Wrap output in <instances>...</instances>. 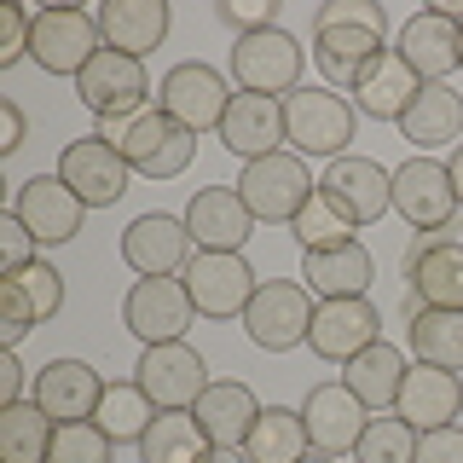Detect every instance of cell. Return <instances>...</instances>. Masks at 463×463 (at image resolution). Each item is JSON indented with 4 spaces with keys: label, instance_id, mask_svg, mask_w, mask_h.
<instances>
[{
    "label": "cell",
    "instance_id": "f6af8a7d",
    "mask_svg": "<svg viewBox=\"0 0 463 463\" xmlns=\"http://www.w3.org/2000/svg\"><path fill=\"white\" fill-rule=\"evenodd\" d=\"M0 70H12L18 58H29V41H35V12H24V6H6L0 12Z\"/></svg>",
    "mask_w": 463,
    "mask_h": 463
},
{
    "label": "cell",
    "instance_id": "816d5d0a",
    "mask_svg": "<svg viewBox=\"0 0 463 463\" xmlns=\"http://www.w3.org/2000/svg\"><path fill=\"white\" fill-rule=\"evenodd\" d=\"M203 463H250V458H243V446H214Z\"/></svg>",
    "mask_w": 463,
    "mask_h": 463
},
{
    "label": "cell",
    "instance_id": "d4e9b609",
    "mask_svg": "<svg viewBox=\"0 0 463 463\" xmlns=\"http://www.w3.org/2000/svg\"><path fill=\"white\" fill-rule=\"evenodd\" d=\"M284 99H260V93H238L221 122V145L232 156H243V163H255V156H272L284 145Z\"/></svg>",
    "mask_w": 463,
    "mask_h": 463
},
{
    "label": "cell",
    "instance_id": "7bdbcfd3",
    "mask_svg": "<svg viewBox=\"0 0 463 463\" xmlns=\"http://www.w3.org/2000/svg\"><path fill=\"white\" fill-rule=\"evenodd\" d=\"M29 260H35V232L6 209L0 214V279H6V272H24Z\"/></svg>",
    "mask_w": 463,
    "mask_h": 463
},
{
    "label": "cell",
    "instance_id": "44dd1931",
    "mask_svg": "<svg viewBox=\"0 0 463 463\" xmlns=\"http://www.w3.org/2000/svg\"><path fill=\"white\" fill-rule=\"evenodd\" d=\"M400 58L417 70L423 81H446L452 70H463V29L446 12H411L400 24Z\"/></svg>",
    "mask_w": 463,
    "mask_h": 463
},
{
    "label": "cell",
    "instance_id": "e0dca14e",
    "mask_svg": "<svg viewBox=\"0 0 463 463\" xmlns=\"http://www.w3.org/2000/svg\"><path fill=\"white\" fill-rule=\"evenodd\" d=\"M301 417H307L313 452H325V458H347L359 446V434H365V423H371L365 400L347 383H318L307 394V405H301Z\"/></svg>",
    "mask_w": 463,
    "mask_h": 463
},
{
    "label": "cell",
    "instance_id": "681fc988",
    "mask_svg": "<svg viewBox=\"0 0 463 463\" xmlns=\"http://www.w3.org/2000/svg\"><path fill=\"white\" fill-rule=\"evenodd\" d=\"M18 145H24V110L12 105V99H0V151L12 156Z\"/></svg>",
    "mask_w": 463,
    "mask_h": 463
},
{
    "label": "cell",
    "instance_id": "f35d334b",
    "mask_svg": "<svg viewBox=\"0 0 463 463\" xmlns=\"http://www.w3.org/2000/svg\"><path fill=\"white\" fill-rule=\"evenodd\" d=\"M110 452H116V440L99 423H58L47 463H110Z\"/></svg>",
    "mask_w": 463,
    "mask_h": 463
},
{
    "label": "cell",
    "instance_id": "2e32d148",
    "mask_svg": "<svg viewBox=\"0 0 463 463\" xmlns=\"http://www.w3.org/2000/svg\"><path fill=\"white\" fill-rule=\"evenodd\" d=\"M394 209L405 214L411 232H434L446 221H458V192H452V174L434 156H411V163L394 168Z\"/></svg>",
    "mask_w": 463,
    "mask_h": 463
},
{
    "label": "cell",
    "instance_id": "4316f807",
    "mask_svg": "<svg viewBox=\"0 0 463 463\" xmlns=\"http://www.w3.org/2000/svg\"><path fill=\"white\" fill-rule=\"evenodd\" d=\"M301 284L318 301L342 296H371V250L365 243H336V250H301Z\"/></svg>",
    "mask_w": 463,
    "mask_h": 463
},
{
    "label": "cell",
    "instance_id": "ba28073f",
    "mask_svg": "<svg viewBox=\"0 0 463 463\" xmlns=\"http://www.w3.org/2000/svg\"><path fill=\"white\" fill-rule=\"evenodd\" d=\"M134 383L145 388V400H151L156 411H192L214 376H209V365H203V354L192 342H156V347L139 354Z\"/></svg>",
    "mask_w": 463,
    "mask_h": 463
},
{
    "label": "cell",
    "instance_id": "5b68a950",
    "mask_svg": "<svg viewBox=\"0 0 463 463\" xmlns=\"http://www.w3.org/2000/svg\"><path fill=\"white\" fill-rule=\"evenodd\" d=\"M301 64H307V52L296 47V35L289 29H255V35H238L232 41V81L243 87V93H260V99H289L301 81Z\"/></svg>",
    "mask_w": 463,
    "mask_h": 463
},
{
    "label": "cell",
    "instance_id": "9a60e30c",
    "mask_svg": "<svg viewBox=\"0 0 463 463\" xmlns=\"http://www.w3.org/2000/svg\"><path fill=\"white\" fill-rule=\"evenodd\" d=\"M318 192L330 203H342L354 226H371V221H383V214L394 209V174L383 163H371V156H336V163H325Z\"/></svg>",
    "mask_w": 463,
    "mask_h": 463
},
{
    "label": "cell",
    "instance_id": "ac0fdd59",
    "mask_svg": "<svg viewBox=\"0 0 463 463\" xmlns=\"http://www.w3.org/2000/svg\"><path fill=\"white\" fill-rule=\"evenodd\" d=\"M29 400L52 417V423H87L105 400V376H99L87 359H52V365L35 371V388Z\"/></svg>",
    "mask_w": 463,
    "mask_h": 463
},
{
    "label": "cell",
    "instance_id": "f1b7e54d",
    "mask_svg": "<svg viewBox=\"0 0 463 463\" xmlns=\"http://www.w3.org/2000/svg\"><path fill=\"white\" fill-rule=\"evenodd\" d=\"M192 417L203 423V434H209V446H243L260 417V400L250 394V383H209L203 388V400L192 405Z\"/></svg>",
    "mask_w": 463,
    "mask_h": 463
},
{
    "label": "cell",
    "instance_id": "7c38bea8",
    "mask_svg": "<svg viewBox=\"0 0 463 463\" xmlns=\"http://www.w3.org/2000/svg\"><path fill=\"white\" fill-rule=\"evenodd\" d=\"M197 318L192 296L180 279H134V289L122 296V325L134 330L145 347L156 342H185V325Z\"/></svg>",
    "mask_w": 463,
    "mask_h": 463
},
{
    "label": "cell",
    "instance_id": "c3c4849f",
    "mask_svg": "<svg viewBox=\"0 0 463 463\" xmlns=\"http://www.w3.org/2000/svg\"><path fill=\"white\" fill-rule=\"evenodd\" d=\"M24 400V365H18V347L0 354V405H18Z\"/></svg>",
    "mask_w": 463,
    "mask_h": 463
},
{
    "label": "cell",
    "instance_id": "1f68e13d",
    "mask_svg": "<svg viewBox=\"0 0 463 463\" xmlns=\"http://www.w3.org/2000/svg\"><path fill=\"white\" fill-rule=\"evenodd\" d=\"M405 354L400 347H388V342H371L365 354H354L347 359V371H342V383L354 388L359 400H365V411H383V405H394L400 400V383H405Z\"/></svg>",
    "mask_w": 463,
    "mask_h": 463
},
{
    "label": "cell",
    "instance_id": "30bf717a",
    "mask_svg": "<svg viewBox=\"0 0 463 463\" xmlns=\"http://www.w3.org/2000/svg\"><path fill=\"white\" fill-rule=\"evenodd\" d=\"M76 99L99 122H128V116L145 110L151 99V76H145V58H128V52H99L93 64L76 76Z\"/></svg>",
    "mask_w": 463,
    "mask_h": 463
},
{
    "label": "cell",
    "instance_id": "b9f144b4",
    "mask_svg": "<svg viewBox=\"0 0 463 463\" xmlns=\"http://www.w3.org/2000/svg\"><path fill=\"white\" fill-rule=\"evenodd\" d=\"M330 24H365L376 35H388V12L376 0H330V6L313 12V29H330Z\"/></svg>",
    "mask_w": 463,
    "mask_h": 463
},
{
    "label": "cell",
    "instance_id": "74e56055",
    "mask_svg": "<svg viewBox=\"0 0 463 463\" xmlns=\"http://www.w3.org/2000/svg\"><path fill=\"white\" fill-rule=\"evenodd\" d=\"M354 458L359 463H417V429L405 417H371Z\"/></svg>",
    "mask_w": 463,
    "mask_h": 463
},
{
    "label": "cell",
    "instance_id": "8fae6325",
    "mask_svg": "<svg viewBox=\"0 0 463 463\" xmlns=\"http://www.w3.org/2000/svg\"><path fill=\"white\" fill-rule=\"evenodd\" d=\"M128 156L116 151L105 134H87V139H70L64 156H58V180L76 192L87 209H110V203H122L128 192Z\"/></svg>",
    "mask_w": 463,
    "mask_h": 463
},
{
    "label": "cell",
    "instance_id": "cb8c5ba5",
    "mask_svg": "<svg viewBox=\"0 0 463 463\" xmlns=\"http://www.w3.org/2000/svg\"><path fill=\"white\" fill-rule=\"evenodd\" d=\"M93 18H99L105 47L110 52H128V58H151L168 41V24H174L163 0H105Z\"/></svg>",
    "mask_w": 463,
    "mask_h": 463
},
{
    "label": "cell",
    "instance_id": "ffe728a7",
    "mask_svg": "<svg viewBox=\"0 0 463 463\" xmlns=\"http://www.w3.org/2000/svg\"><path fill=\"white\" fill-rule=\"evenodd\" d=\"M12 214L35 232V243H70L87 221V203L70 192L58 174H35V180L18 185V203H12Z\"/></svg>",
    "mask_w": 463,
    "mask_h": 463
},
{
    "label": "cell",
    "instance_id": "7402d4cb",
    "mask_svg": "<svg viewBox=\"0 0 463 463\" xmlns=\"http://www.w3.org/2000/svg\"><path fill=\"white\" fill-rule=\"evenodd\" d=\"M383 35L365 24H330V29H313V58L325 70V87L330 93H354L359 76L383 58Z\"/></svg>",
    "mask_w": 463,
    "mask_h": 463
},
{
    "label": "cell",
    "instance_id": "836d02e7",
    "mask_svg": "<svg viewBox=\"0 0 463 463\" xmlns=\"http://www.w3.org/2000/svg\"><path fill=\"white\" fill-rule=\"evenodd\" d=\"M52 417L35 400L0 405V463H47L52 452Z\"/></svg>",
    "mask_w": 463,
    "mask_h": 463
},
{
    "label": "cell",
    "instance_id": "6da1fadb",
    "mask_svg": "<svg viewBox=\"0 0 463 463\" xmlns=\"http://www.w3.org/2000/svg\"><path fill=\"white\" fill-rule=\"evenodd\" d=\"M105 139L128 156V168L145 174V180H180L197 156V134L185 122H174L163 105H145L139 116H128V122H110Z\"/></svg>",
    "mask_w": 463,
    "mask_h": 463
},
{
    "label": "cell",
    "instance_id": "4dcf8cb0",
    "mask_svg": "<svg viewBox=\"0 0 463 463\" xmlns=\"http://www.w3.org/2000/svg\"><path fill=\"white\" fill-rule=\"evenodd\" d=\"M307 452H313L307 417L289 411V405H260L250 440H243V458H250V463H301Z\"/></svg>",
    "mask_w": 463,
    "mask_h": 463
},
{
    "label": "cell",
    "instance_id": "d6a6232c",
    "mask_svg": "<svg viewBox=\"0 0 463 463\" xmlns=\"http://www.w3.org/2000/svg\"><path fill=\"white\" fill-rule=\"evenodd\" d=\"M405 342H411L417 365L434 371H463V313L446 307H417L411 325H405Z\"/></svg>",
    "mask_w": 463,
    "mask_h": 463
},
{
    "label": "cell",
    "instance_id": "484cf974",
    "mask_svg": "<svg viewBox=\"0 0 463 463\" xmlns=\"http://www.w3.org/2000/svg\"><path fill=\"white\" fill-rule=\"evenodd\" d=\"M423 87H429V81H423V76H417V70L400 58V47H388V52L365 70V76H359L354 105L365 110L371 122H400V116L411 110V99L423 93Z\"/></svg>",
    "mask_w": 463,
    "mask_h": 463
},
{
    "label": "cell",
    "instance_id": "ab89813d",
    "mask_svg": "<svg viewBox=\"0 0 463 463\" xmlns=\"http://www.w3.org/2000/svg\"><path fill=\"white\" fill-rule=\"evenodd\" d=\"M6 279L24 284V296H29V307L41 313V325H47V318L64 307V272H58L52 260H29L24 272H6Z\"/></svg>",
    "mask_w": 463,
    "mask_h": 463
},
{
    "label": "cell",
    "instance_id": "ee69618b",
    "mask_svg": "<svg viewBox=\"0 0 463 463\" xmlns=\"http://www.w3.org/2000/svg\"><path fill=\"white\" fill-rule=\"evenodd\" d=\"M214 18H221L232 35H255V29H272V24H279V6H272V0H221V6H214Z\"/></svg>",
    "mask_w": 463,
    "mask_h": 463
},
{
    "label": "cell",
    "instance_id": "277c9868",
    "mask_svg": "<svg viewBox=\"0 0 463 463\" xmlns=\"http://www.w3.org/2000/svg\"><path fill=\"white\" fill-rule=\"evenodd\" d=\"M313 192H318V180L307 174V163H301L296 151L255 156V163H243V174H238V197L250 203V214L267 221V226H279V221L289 226Z\"/></svg>",
    "mask_w": 463,
    "mask_h": 463
},
{
    "label": "cell",
    "instance_id": "db71d44e",
    "mask_svg": "<svg viewBox=\"0 0 463 463\" xmlns=\"http://www.w3.org/2000/svg\"><path fill=\"white\" fill-rule=\"evenodd\" d=\"M458 29H463V24H458Z\"/></svg>",
    "mask_w": 463,
    "mask_h": 463
},
{
    "label": "cell",
    "instance_id": "60d3db41",
    "mask_svg": "<svg viewBox=\"0 0 463 463\" xmlns=\"http://www.w3.org/2000/svg\"><path fill=\"white\" fill-rule=\"evenodd\" d=\"M35 325H41V313L29 307L24 284H18V279H0V342H6V347H18V342H24Z\"/></svg>",
    "mask_w": 463,
    "mask_h": 463
},
{
    "label": "cell",
    "instance_id": "4fadbf2b",
    "mask_svg": "<svg viewBox=\"0 0 463 463\" xmlns=\"http://www.w3.org/2000/svg\"><path fill=\"white\" fill-rule=\"evenodd\" d=\"M371 342H383V318H376L371 296H342V301H318L307 347L330 365H347L354 354H365Z\"/></svg>",
    "mask_w": 463,
    "mask_h": 463
},
{
    "label": "cell",
    "instance_id": "9c48e42d",
    "mask_svg": "<svg viewBox=\"0 0 463 463\" xmlns=\"http://www.w3.org/2000/svg\"><path fill=\"white\" fill-rule=\"evenodd\" d=\"M232 87H226V76L214 64H203V58H185V64H174L168 76H163V87H156V105H163L174 122H185L192 134H221V122H226V110H232Z\"/></svg>",
    "mask_w": 463,
    "mask_h": 463
},
{
    "label": "cell",
    "instance_id": "f907efd6",
    "mask_svg": "<svg viewBox=\"0 0 463 463\" xmlns=\"http://www.w3.org/2000/svg\"><path fill=\"white\" fill-rule=\"evenodd\" d=\"M446 174H452V192H458V209H463V145L452 151V163H446Z\"/></svg>",
    "mask_w": 463,
    "mask_h": 463
},
{
    "label": "cell",
    "instance_id": "8992f818",
    "mask_svg": "<svg viewBox=\"0 0 463 463\" xmlns=\"http://www.w3.org/2000/svg\"><path fill=\"white\" fill-rule=\"evenodd\" d=\"M99 52H105V35H99L93 12H81V6H41L35 12L29 58H35L47 76H70V81H76Z\"/></svg>",
    "mask_w": 463,
    "mask_h": 463
},
{
    "label": "cell",
    "instance_id": "bcb514c9",
    "mask_svg": "<svg viewBox=\"0 0 463 463\" xmlns=\"http://www.w3.org/2000/svg\"><path fill=\"white\" fill-rule=\"evenodd\" d=\"M417 463H463V429H429L417 434Z\"/></svg>",
    "mask_w": 463,
    "mask_h": 463
},
{
    "label": "cell",
    "instance_id": "d590c367",
    "mask_svg": "<svg viewBox=\"0 0 463 463\" xmlns=\"http://www.w3.org/2000/svg\"><path fill=\"white\" fill-rule=\"evenodd\" d=\"M93 423L110 434L116 446H139L145 440V429L156 423V405L145 400V388L128 376V383H105V400H99V411H93Z\"/></svg>",
    "mask_w": 463,
    "mask_h": 463
},
{
    "label": "cell",
    "instance_id": "7dc6e473",
    "mask_svg": "<svg viewBox=\"0 0 463 463\" xmlns=\"http://www.w3.org/2000/svg\"><path fill=\"white\" fill-rule=\"evenodd\" d=\"M446 243H463V214H458V221H446V226H434V232H417V238L405 243V260H417V255H429V250H446Z\"/></svg>",
    "mask_w": 463,
    "mask_h": 463
},
{
    "label": "cell",
    "instance_id": "83f0119b",
    "mask_svg": "<svg viewBox=\"0 0 463 463\" xmlns=\"http://www.w3.org/2000/svg\"><path fill=\"white\" fill-rule=\"evenodd\" d=\"M405 313L417 307H446V313H463V243H446V250H429L417 260H405Z\"/></svg>",
    "mask_w": 463,
    "mask_h": 463
},
{
    "label": "cell",
    "instance_id": "f546056e",
    "mask_svg": "<svg viewBox=\"0 0 463 463\" xmlns=\"http://www.w3.org/2000/svg\"><path fill=\"white\" fill-rule=\"evenodd\" d=\"M400 134L417 145V151H440V145L463 139V93H452L446 81H429L423 93L411 99V110L400 116Z\"/></svg>",
    "mask_w": 463,
    "mask_h": 463
},
{
    "label": "cell",
    "instance_id": "f5cc1de1",
    "mask_svg": "<svg viewBox=\"0 0 463 463\" xmlns=\"http://www.w3.org/2000/svg\"><path fill=\"white\" fill-rule=\"evenodd\" d=\"M301 463H336V458H325V452H307V458H301Z\"/></svg>",
    "mask_w": 463,
    "mask_h": 463
},
{
    "label": "cell",
    "instance_id": "52a82bcc",
    "mask_svg": "<svg viewBox=\"0 0 463 463\" xmlns=\"http://www.w3.org/2000/svg\"><path fill=\"white\" fill-rule=\"evenodd\" d=\"M180 284H185V296H192V307L203 318H243V307H250L260 279H255L250 260L232 255V250H197L185 260Z\"/></svg>",
    "mask_w": 463,
    "mask_h": 463
},
{
    "label": "cell",
    "instance_id": "d6986e66",
    "mask_svg": "<svg viewBox=\"0 0 463 463\" xmlns=\"http://www.w3.org/2000/svg\"><path fill=\"white\" fill-rule=\"evenodd\" d=\"M185 232H192L197 250L243 255V243H250V232H255V214H250V203L238 197V185H203V192L185 203Z\"/></svg>",
    "mask_w": 463,
    "mask_h": 463
},
{
    "label": "cell",
    "instance_id": "603a6c76",
    "mask_svg": "<svg viewBox=\"0 0 463 463\" xmlns=\"http://www.w3.org/2000/svg\"><path fill=\"white\" fill-rule=\"evenodd\" d=\"M458 411H463V376L458 371H434V365L405 371L394 417H405L417 434H429V429H452Z\"/></svg>",
    "mask_w": 463,
    "mask_h": 463
},
{
    "label": "cell",
    "instance_id": "3957f363",
    "mask_svg": "<svg viewBox=\"0 0 463 463\" xmlns=\"http://www.w3.org/2000/svg\"><path fill=\"white\" fill-rule=\"evenodd\" d=\"M284 134L296 145V156L336 163V156H347V139H354V105L330 87H296L284 99Z\"/></svg>",
    "mask_w": 463,
    "mask_h": 463
},
{
    "label": "cell",
    "instance_id": "8d00e7d4",
    "mask_svg": "<svg viewBox=\"0 0 463 463\" xmlns=\"http://www.w3.org/2000/svg\"><path fill=\"white\" fill-rule=\"evenodd\" d=\"M289 232H296L301 250H336V243H354V221H347L342 203H330L325 192H313L307 203H301V214L289 221Z\"/></svg>",
    "mask_w": 463,
    "mask_h": 463
},
{
    "label": "cell",
    "instance_id": "5bb4252c",
    "mask_svg": "<svg viewBox=\"0 0 463 463\" xmlns=\"http://www.w3.org/2000/svg\"><path fill=\"white\" fill-rule=\"evenodd\" d=\"M192 232L174 214H139V221L122 226V260L139 272V279H180L185 260H192Z\"/></svg>",
    "mask_w": 463,
    "mask_h": 463
},
{
    "label": "cell",
    "instance_id": "7a4b0ae2",
    "mask_svg": "<svg viewBox=\"0 0 463 463\" xmlns=\"http://www.w3.org/2000/svg\"><path fill=\"white\" fill-rule=\"evenodd\" d=\"M243 330H250V342L267 347V354L301 347L307 330H313V289L301 279H260L250 307H243Z\"/></svg>",
    "mask_w": 463,
    "mask_h": 463
},
{
    "label": "cell",
    "instance_id": "e575fe53",
    "mask_svg": "<svg viewBox=\"0 0 463 463\" xmlns=\"http://www.w3.org/2000/svg\"><path fill=\"white\" fill-rule=\"evenodd\" d=\"M209 452L214 446H209V434H203V423L192 411H156V423L139 440L145 463H203Z\"/></svg>",
    "mask_w": 463,
    "mask_h": 463
}]
</instances>
